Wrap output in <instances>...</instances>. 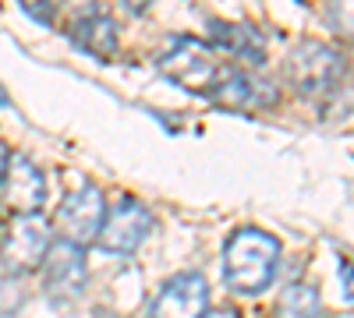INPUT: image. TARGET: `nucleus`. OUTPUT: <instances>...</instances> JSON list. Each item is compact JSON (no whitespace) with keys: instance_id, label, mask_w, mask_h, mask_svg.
I'll return each instance as SVG.
<instances>
[{"instance_id":"nucleus-1","label":"nucleus","mask_w":354,"mask_h":318,"mask_svg":"<svg viewBox=\"0 0 354 318\" xmlns=\"http://www.w3.org/2000/svg\"><path fill=\"white\" fill-rule=\"evenodd\" d=\"M280 266V241L259 226L234 230L223 244V279L238 294H262Z\"/></svg>"},{"instance_id":"nucleus-2","label":"nucleus","mask_w":354,"mask_h":318,"mask_svg":"<svg viewBox=\"0 0 354 318\" xmlns=\"http://www.w3.org/2000/svg\"><path fill=\"white\" fill-rule=\"evenodd\" d=\"M283 78H287L290 89L301 92V96H326L344 78V57L330 43L305 39L290 50L287 64H283Z\"/></svg>"},{"instance_id":"nucleus-3","label":"nucleus","mask_w":354,"mask_h":318,"mask_svg":"<svg viewBox=\"0 0 354 318\" xmlns=\"http://www.w3.org/2000/svg\"><path fill=\"white\" fill-rule=\"evenodd\" d=\"M160 71L174 85H181V89L209 96V89L216 85L223 68L216 61V53L205 43H198L195 36H174L170 46L160 53Z\"/></svg>"},{"instance_id":"nucleus-4","label":"nucleus","mask_w":354,"mask_h":318,"mask_svg":"<svg viewBox=\"0 0 354 318\" xmlns=\"http://www.w3.org/2000/svg\"><path fill=\"white\" fill-rule=\"evenodd\" d=\"M50 226L36 216H15L0 234V262L15 276H28L43 269V258L50 251Z\"/></svg>"},{"instance_id":"nucleus-5","label":"nucleus","mask_w":354,"mask_h":318,"mask_svg":"<svg viewBox=\"0 0 354 318\" xmlns=\"http://www.w3.org/2000/svg\"><path fill=\"white\" fill-rule=\"evenodd\" d=\"M103 223H106V201L96 184H85L82 191L68 195L64 206L57 209V234H61V241L78 244L82 251L100 241Z\"/></svg>"},{"instance_id":"nucleus-6","label":"nucleus","mask_w":354,"mask_h":318,"mask_svg":"<svg viewBox=\"0 0 354 318\" xmlns=\"http://www.w3.org/2000/svg\"><path fill=\"white\" fill-rule=\"evenodd\" d=\"M88 283V266H85V251L71 241L57 237L43 258V290L50 301H75Z\"/></svg>"},{"instance_id":"nucleus-7","label":"nucleus","mask_w":354,"mask_h":318,"mask_svg":"<svg viewBox=\"0 0 354 318\" xmlns=\"http://www.w3.org/2000/svg\"><path fill=\"white\" fill-rule=\"evenodd\" d=\"M209 99L216 106H227V110H270L280 103V89L262 78L255 71H241V68H227L220 71L216 85L209 89Z\"/></svg>"},{"instance_id":"nucleus-8","label":"nucleus","mask_w":354,"mask_h":318,"mask_svg":"<svg viewBox=\"0 0 354 318\" xmlns=\"http://www.w3.org/2000/svg\"><path fill=\"white\" fill-rule=\"evenodd\" d=\"M153 234V212L142 206L135 198H124L113 212H106V223L100 230V248L106 255H117V258H128L142 248V241Z\"/></svg>"},{"instance_id":"nucleus-9","label":"nucleus","mask_w":354,"mask_h":318,"mask_svg":"<svg viewBox=\"0 0 354 318\" xmlns=\"http://www.w3.org/2000/svg\"><path fill=\"white\" fill-rule=\"evenodd\" d=\"M149 315L153 318H205L209 315V283H205V276L177 272L174 279H167Z\"/></svg>"},{"instance_id":"nucleus-10","label":"nucleus","mask_w":354,"mask_h":318,"mask_svg":"<svg viewBox=\"0 0 354 318\" xmlns=\"http://www.w3.org/2000/svg\"><path fill=\"white\" fill-rule=\"evenodd\" d=\"M0 191H4V201L18 216H36L46 201V177L25 152H11Z\"/></svg>"},{"instance_id":"nucleus-11","label":"nucleus","mask_w":354,"mask_h":318,"mask_svg":"<svg viewBox=\"0 0 354 318\" xmlns=\"http://www.w3.org/2000/svg\"><path fill=\"white\" fill-rule=\"evenodd\" d=\"M209 39L220 53L234 57L241 64H262L266 61V43L259 28L241 25V21H209Z\"/></svg>"},{"instance_id":"nucleus-12","label":"nucleus","mask_w":354,"mask_h":318,"mask_svg":"<svg viewBox=\"0 0 354 318\" xmlns=\"http://www.w3.org/2000/svg\"><path fill=\"white\" fill-rule=\"evenodd\" d=\"M71 39L85 50V53H93L100 57V61H110V57L117 53V25L110 14L103 11H93V14H85L71 25Z\"/></svg>"},{"instance_id":"nucleus-13","label":"nucleus","mask_w":354,"mask_h":318,"mask_svg":"<svg viewBox=\"0 0 354 318\" xmlns=\"http://www.w3.org/2000/svg\"><path fill=\"white\" fill-rule=\"evenodd\" d=\"M319 290L312 283H287L277 301V318H319Z\"/></svg>"},{"instance_id":"nucleus-14","label":"nucleus","mask_w":354,"mask_h":318,"mask_svg":"<svg viewBox=\"0 0 354 318\" xmlns=\"http://www.w3.org/2000/svg\"><path fill=\"white\" fill-rule=\"evenodd\" d=\"M25 304V279L8 272L0 276V318H15Z\"/></svg>"},{"instance_id":"nucleus-15","label":"nucleus","mask_w":354,"mask_h":318,"mask_svg":"<svg viewBox=\"0 0 354 318\" xmlns=\"http://www.w3.org/2000/svg\"><path fill=\"white\" fill-rule=\"evenodd\" d=\"M326 18L333 25V32H340L344 39H354V0H330Z\"/></svg>"},{"instance_id":"nucleus-16","label":"nucleus","mask_w":354,"mask_h":318,"mask_svg":"<svg viewBox=\"0 0 354 318\" xmlns=\"http://www.w3.org/2000/svg\"><path fill=\"white\" fill-rule=\"evenodd\" d=\"M18 4H21V11H25L28 18H36L39 25H50L61 0H18Z\"/></svg>"},{"instance_id":"nucleus-17","label":"nucleus","mask_w":354,"mask_h":318,"mask_svg":"<svg viewBox=\"0 0 354 318\" xmlns=\"http://www.w3.org/2000/svg\"><path fill=\"white\" fill-rule=\"evenodd\" d=\"M340 286H344V297L354 301V262H340Z\"/></svg>"},{"instance_id":"nucleus-18","label":"nucleus","mask_w":354,"mask_h":318,"mask_svg":"<svg viewBox=\"0 0 354 318\" xmlns=\"http://www.w3.org/2000/svg\"><path fill=\"white\" fill-rule=\"evenodd\" d=\"M121 4H124L131 14H145V11H149V8L156 4V0H121Z\"/></svg>"},{"instance_id":"nucleus-19","label":"nucleus","mask_w":354,"mask_h":318,"mask_svg":"<svg viewBox=\"0 0 354 318\" xmlns=\"http://www.w3.org/2000/svg\"><path fill=\"white\" fill-rule=\"evenodd\" d=\"M8 159H11V152H8L4 141H0V181H4V173H8Z\"/></svg>"},{"instance_id":"nucleus-20","label":"nucleus","mask_w":354,"mask_h":318,"mask_svg":"<svg viewBox=\"0 0 354 318\" xmlns=\"http://www.w3.org/2000/svg\"><path fill=\"white\" fill-rule=\"evenodd\" d=\"M8 103H11V99H8V92H4V89H0V106H8Z\"/></svg>"}]
</instances>
